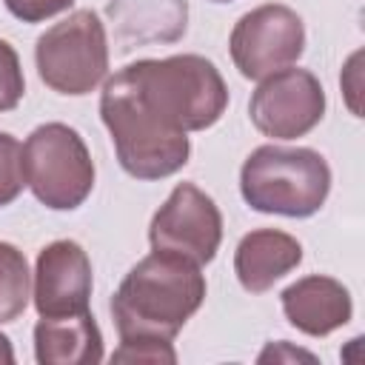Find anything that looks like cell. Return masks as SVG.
<instances>
[{
	"mask_svg": "<svg viewBox=\"0 0 365 365\" xmlns=\"http://www.w3.org/2000/svg\"><path fill=\"white\" fill-rule=\"evenodd\" d=\"M302 262L297 237L277 228H257L245 234L234 251V274L248 294H265L277 279Z\"/></svg>",
	"mask_w": 365,
	"mask_h": 365,
	"instance_id": "13",
	"label": "cell"
},
{
	"mask_svg": "<svg viewBox=\"0 0 365 365\" xmlns=\"http://www.w3.org/2000/svg\"><path fill=\"white\" fill-rule=\"evenodd\" d=\"M23 177L46 208L74 211L94 188V163L71 125L46 123L23 143Z\"/></svg>",
	"mask_w": 365,
	"mask_h": 365,
	"instance_id": "5",
	"label": "cell"
},
{
	"mask_svg": "<svg viewBox=\"0 0 365 365\" xmlns=\"http://www.w3.org/2000/svg\"><path fill=\"white\" fill-rule=\"evenodd\" d=\"M91 285V259L80 242L54 240L37 254L31 297L40 317L88 314Z\"/></svg>",
	"mask_w": 365,
	"mask_h": 365,
	"instance_id": "10",
	"label": "cell"
},
{
	"mask_svg": "<svg viewBox=\"0 0 365 365\" xmlns=\"http://www.w3.org/2000/svg\"><path fill=\"white\" fill-rule=\"evenodd\" d=\"M114 362H177V351L171 348L168 339H120V348L111 354Z\"/></svg>",
	"mask_w": 365,
	"mask_h": 365,
	"instance_id": "18",
	"label": "cell"
},
{
	"mask_svg": "<svg viewBox=\"0 0 365 365\" xmlns=\"http://www.w3.org/2000/svg\"><path fill=\"white\" fill-rule=\"evenodd\" d=\"M279 302H282L285 319L308 336H325L348 325L354 314L348 288L339 279L325 274H311L291 282L279 294Z\"/></svg>",
	"mask_w": 365,
	"mask_h": 365,
	"instance_id": "11",
	"label": "cell"
},
{
	"mask_svg": "<svg viewBox=\"0 0 365 365\" xmlns=\"http://www.w3.org/2000/svg\"><path fill=\"white\" fill-rule=\"evenodd\" d=\"M308 359V362H314V354H308V351H294V348H288L285 342H279V345H271V348H265L262 354H259V362H268V359Z\"/></svg>",
	"mask_w": 365,
	"mask_h": 365,
	"instance_id": "20",
	"label": "cell"
},
{
	"mask_svg": "<svg viewBox=\"0 0 365 365\" xmlns=\"http://www.w3.org/2000/svg\"><path fill=\"white\" fill-rule=\"evenodd\" d=\"M325 114L322 83L308 68H279L257 86L248 103V117L259 134L274 140L305 137Z\"/></svg>",
	"mask_w": 365,
	"mask_h": 365,
	"instance_id": "9",
	"label": "cell"
},
{
	"mask_svg": "<svg viewBox=\"0 0 365 365\" xmlns=\"http://www.w3.org/2000/svg\"><path fill=\"white\" fill-rule=\"evenodd\" d=\"M34 60L40 80L51 91L83 97L108 74L106 26L91 9H77L37 37Z\"/></svg>",
	"mask_w": 365,
	"mask_h": 365,
	"instance_id": "6",
	"label": "cell"
},
{
	"mask_svg": "<svg viewBox=\"0 0 365 365\" xmlns=\"http://www.w3.org/2000/svg\"><path fill=\"white\" fill-rule=\"evenodd\" d=\"M0 362L3 365H11L14 362V351H11V342L6 334H0Z\"/></svg>",
	"mask_w": 365,
	"mask_h": 365,
	"instance_id": "21",
	"label": "cell"
},
{
	"mask_svg": "<svg viewBox=\"0 0 365 365\" xmlns=\"http://www.w3.org/2000/svg\"><path fill=\"white\" fill-rule=\"evenodd\" d=\"M228 51L240 74L248 80H262L288 68L305 51L302 17L282 3L257 6L237 20L228 37Z\"/></svg>",
	"mask_w": 365,
	"mask_h": 365,
	"instance_id": "7",
	"label": "cell"
},
{
	"mask_svg": "<svg viewBox=\"0 0 365 365\" xmlns=\"http://www.w3.org/2000/svg\"><path fill=\"white\" fill-rule=\"evenodd\" d=\"M31 297V274L23 251L11 242H0V325L14 322Z\"/></svg>",
	"mask_w": 365,
	"mask_h": 365,
	"instance_id": "15",
	"label": "cell"
},
{
	"mask_svg": "<svg viewBox=\"0 0 365 365\" xmlns=\"http://www.w3.org/2000/svg\"><path fill=\"white\" fill-rule=\"evenodd\" d=\"M211 3H228V0H211Z\"/></svg>",
	"mask_w": 365,
	"mask_h": 365,
	"instance_id": "22",
	"label": "cell"
},
{
	"mask_svg": "<svg viewBox=\"0 0 365 365\" xmlns=\"http://www.w3.org/2000/svg\"><path fill=\"white\" fill-rule=\"evenodd\" d=\"M106 14L123 51L177 43L188 26L185 0H108Z\"/></svg>",
	"mask_w": 365,
	"mask_h": 365,
	"instance_id": "12",
	"label": "cell"
},
{
	"mask_svg": "<svg viewBox=\"0 0 365 365\" xmlns=\"http://www.w3.org/2000/svg\"><path fill=\"white\" fill-rule=\"evenodd\" d=\"M100 117L111 134L117 160L125 174L137 180H163L188 163V134L160 123L140 103L123 71L106 80L100 94Z\"/></svg>",
	"mask_w": 365,
	"mask_h": 365,
	"instance_id": "3",
	"label": "cell"
},
{
	"mask_svg": "<svg viewBox=\"0 0 365 365\" xmlns=\"http://www.w3.org/2000/svg\"><path fill=\"white\" fill-rule=\"evenodd\" d=\"M3 3H6V9L17 20H23V23H43V20L66 11L74 0H3Z\"/></svg>",
	"mask_w": 365,
	"mask_h": 365,
	"instance_id": "19",
	"label": "cell"
},
{
	"mask_svg": "<svg viewBox=\"0 0 365 365\" xmlns=\"http://www.w3.org/2000/svg\"><path fill=\"white\" fill-rule=\"evenodd\" d=\"M26 94V80H23V68H20V57L17 51L0 40V114L11 111Z\"/></svg>",
	"mask_w": 365,
	"mask_h": 365,
	"instance_id": "17",
	"label": "cell"
},
{
	"mask_svg": "<svg viewBox=\"0 0 365 365\" xmlns=\"http://www.w3.org/2000/svg\"><path fill=\"white\" fill-rule=\"evenodd\" d=\"M34 359L40 365L103 362V334L91 314L40 317L34 325Z\"/></svg>",
	"mask_w": 365,
	"mask_h": 365,
	"instance_id": "14",
	"label": "cell"
},
{
	"mask_svg": "<svg viewBox=\"0 0 365 365\" xmlns=\"http://www.w3.org/2000/svg\"><path fill=\"white\" fill-rule=\"evenodd\" d=\"M205 277L200 265L174 251H151L117 285L111 319L120 339H174L200 311Z\"/></svg>",
	"mask_w": 365,
	"mask_h": 365,
	"instance_id": "1",
	"label": "cell"
},
{
	"mask_svg": "<svg viewBox=\"0 0 365 365\" xmlns=\"http://www.w3.org/2000/svg\"><path fill=\"white\" fill-rule=\"evenodd\" d=\"M120 71L140 103L174 131H205L228 106L222 74L200 54L137 60Z\"/></svg>",
	"mask_w": 365,
	"mask_h": 365,
	"instance_id": "2",
	"label": "cell"
},
{
	"mask_svg": "<svg viewBox=\"0 0 365 365\" xmlns=\"http://www.w3.org/2000/svg\"><path fill=\"white\" fill-rule=\"evenodd\" d=\"M26 185V177H23V145L0 131V208L14 202L20 197Z\"/></svg>",
	"mask_w": 365,
	"mask_h": 365,
	"instance_id": "16",
	"label": "cell"
},
{
	"mask_svg": "<svg viewBox=\"0 0 365 365\" xmlns=\"http://www.w3.org/2000/svg\"><path fill=\"white\" fill-rule=\"evenodd\" d=\"M240 191L242 200L259 214L302 220L325 205L331 191V168L314 148L259 145L242 163Z\"/></svg>",
	"mask_w": 365,
	"mask_h": 365,
	"instance_id": "4",
	"label": "cell"
},
{
	"mask_svg": "<svg viewBox=\"0 0 365 365\" xmlns=\"http://www.w3.org/2000/svg\"><path fill=\"white\" fill-rule=\"evenodd\" d=\"M148 242L154 251H174L205 265L222 242V214L202 188L180 182L151 217Z\"/></svg>",
	"mask_w": 365,
	"mask_h": 365,
	"instance_id": "8",
	"label": "cell"
}]
</instances>
